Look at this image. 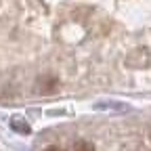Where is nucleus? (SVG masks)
Masks as SVG:
<instances>
[{"label":"nucleus","instance_id":"f257e3e1","mask_svg":"<svg viewBox=\"0 0 151 151\" xmlns=\"http://www.w3.org/2000/svg\"><path fill=\"white\" fill-rule=\"evenodd\" d=\"M71 151H94V147H92V143H88V141H78V143L73 145Z\"/></svg>","mask_w":151,"mask_h":151},{"label":"nucleus","instance_id":"f03ea898","mask_svg":"<svg viewBox=\"0 0 151 151\" xmlns=\"http://www.w3.org/2000/svg\"><path fill=\"white\" fill-rule=\"evenodd\" d=\"M44 151H63V149H59V147H46Z\"/></svg>","mask_w":151,"mask_h":151}]
</instances>
